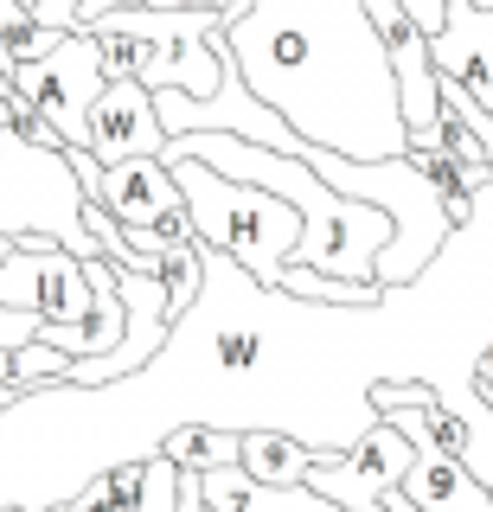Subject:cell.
Instances as JSON below:
<instances>
[{"label":"cell","mask_w":493,"mask_h":512,"mask_svg":"<svg viewBox=\"0 0 493 512\" xmlns=\"http://www.w3.org/2000/svg\"><path fill=\"white\" fill-rule=\"evenodd\" d=\"M225 52L263 109L346 160H404L397 77L365 0H250Z\"/></svg>","instance_id":"obj_1"},{"label":"cell","mask_w":493,"mask_h":512,"mask_svg":"<svg viewBox=\"0 0 493 512\" xmlns=\"http://www.w3.org/2000/svg\"><path fill=\"white\" fill-rule=\"evenodd\" d=\"M167 160H199V167L225 173V180H244V186H263L269 199L295 205L301 212V244L289 250L295 269H321V276H340V282H372V263L378 250L391 244V218L365 199H346L333 192L314 167H301L289 154H263L257 141H237V135H173Z\"/></svg>","instance_id":"obj_2"},{"label":"cell","mask_w":493,"mask_h":512,"mask_svg":"<svg viewBox=\"0 0 493 512\" xmlns=\"http://www.w3.org/2000/svg\"><path fill=\"white\" fill-rule=\"evenodd\" d=\"M173 186L186 199V218H193V237L205 250L231 256L244 276H257L263 288H282V269H289V250L301 244V212L282 199H269L263 186L225 180V173L199 167V160H167Z\"/></svg>","instance_id":"obj_3"},{"label":"cell","mask_w":493,"mask_h":512,"mask_svg":"<svg viewBox=\"0 0 493 512\" xmlns=\"http://www.w3.org/2000/svg\"><path fill=\"white\" fill-rule=\"evenodd\" d=\"M250 7V0H244ZM244 7H193V13H154V7H109L103 20L122 39H135V77L148 90H180V96H212L225 77V26Z\"/></svg>","instance_id":"obj_4"},{"label":"cell","mask_w":493,"mask_h":512,"mask_svg":"<svg viewBox=\"0 0 493 512\" xmlns=\"http://www.w3.org/2000/svg\"><path fill=\"white\" fill-rule=\"evenodd\" d=\"M26 231L65 244L84 263L103 256L97 237L84 231V192H77L71 167H65V148L45 154L0 128V237H26Z\"/></svg>","instance_id":"obj_5"},{"label":"cell","mask_w":493,"mask_h":512,"mask_svg":"<svg viewBox=\"0 0 493 512\" xmlns=\"http://www.w3.org/2000/svg\"><path fill=\"white\" fill-rule=\"evenodd\" d=\"M65 167L84 199H97L122 231H161L167 244H199L193 218H186V199L173 186V173L161 160H116V167H97L90 148H65Z\"/></svg>","instance_id":"obj_6"},{"label":"cell","mask_w":493,"mask_h":512,"mask_svg":"<svg viewBox=\"0 0 493 512\" xmlns=\"http://www.w3.org/2000/svg\"><path fill=\"white\" fill-rule=\"evenodd\" d=\"M103 84L109 77H103L97 32H58L52 52L13 71V90L52 122V135L65 141V148H90V109H97Z\"/></svg>","instance_id":"obj_7"},{"label":"cell","mask_w":493,"mask_h":512,"mask_svg":"<svg viewBox=\"0 0 493 512\" xmlns=\"http://www.w3.org/2000/svg\"><path fill=\"white\" fill-rule=\"evenodd\" d=\"M0 308L77 327V320L90 314L84 256H71L65 244H52V237H39V231L7 237V256H0Z\"/></svg>","instance_id":"obj_8"},{"label":"cell","mask_w":493,"mask_h":512,"mask_svg":"<svg viewBox=\"0 0 493 512\" xmlns=\"http://www.w3.org/2000/svg\"><path fill=\"white\" fill-rule=\"evenodd\" d=\"M90 154H97V167L167 154V128L154 116V90L141 77H109L103 84L97 109H90Z\"/></svg>","instance_id":"obj_9"},{"label":"cell","mask_w":493,"mask_h":512,"mask_svg":"<svg viewBox=\"0 0 493 512\" xmlns=\"http://www.w3.org/2000/svg\"><path fill=\"white\" fill-rule=\"evenodd\" d=\"M429 71L493 116V13L474 0H449V20L429 39Z\"/></svg>","instance_id":"obj_10"},{"label":"cell","mask_w":493,"mask_h":512,"mask_svg":"<svg viewBox=\"0 0 493 512\" xmlns=\"http://www.w3.org/2000/svg\"><path fill=\"white\" fill-rule=\"evenodd\" d=\"M385 423H397L410 442H417V461H410L404 487H397L410 512H493V493H487L468 468H461V461H449L436 442L423 436L417 410H385Z\"/></svg>","instance_id":"obj_11"},{"label":"cell","mask_w":493,"mask_h":512,"mask_svg":"<svg viewBox=\"0 0 493 512\" xmlns=\"http://www.w3.org/2000/svg\"><path fill=\"white\" fill-rule=\"evenodd\" d=\"M237 468L257 487H301L314 468V448L295 442L289 429H237Z\"/></svg>","instance_id":"obj_12"},{"label":"cell","mask_w":493,"mask_h":512,"mask_svg":"<svg viewBox=\"0 0 493 512\" xmlns=\"http://www.w3.org/2000/svg\"><path fill=\"white\" fill-rule=\"evenodd\" d=\"M161 461H173L180 474H212V468H237V429H218V423H186L161 436L154 448Z\"/></svg>","instance_id":"obj_13"},{"label":"cell","mask_w":493,"mask_h":512,"mask_svg":"<svg viewBox=\"0 0 493 512\" xmlns=\"http://www.w3.org/2000/svg\"><path fill=\"white\" fill-rule=\"evenodd\" d=\"M404 160L429 180V192H436V205H442V218H449V231H461V224L474 218V199H481V192L468 186V173H461L442 148H404Z\"/></svg>","instance_id":"obj_14"},{"label":"cell","mask_w":493,"mask_h":512,"mask_svg":"<svg viewBox=\"0 0 493 512\" xmlns=\"http://www.w3.org/2000/svg\"><path fill=\"white\" fill-rule=\"evenodd\" d=\"M141 480H148V455H141V461H116V468L97 474L77 500L39 506V512H141Z\"/></svg>","instance_id":"obj_15"},{"label":"cell","mask_w":493,"mask_h":512,"mask_svg":"<svg viewBox=\"0 0 493 512\" xmlns=\"http://www.w3.org/2000/svg\"><path fill=\"white\" fill-rule=\"evenodd\" d=\"M282 295L295 301H321V308H385V288L378 282H340V276H321V269H282Z\"/></svg>","instance_id":"obj_16"},{"label":"cell","mask_w":493,"mask_h":512,"mask_svg":"<svg viewBox=\"0 0 493 512\" xmlns=\"http://www.w3.org/2000/svg\"><path fill=\"white\" fill-rule=\"evenodd\" d=\"M71 378V359L58 346H45V340H33V346H20L13 352V384H20V391H52V384H65Z\"/></svg>","instance_id":"obj_17"},{"label":"cell","mask_w":493,"mask_h":512,"mask_svg":"<svg viewBox=\"0 0 493 512\" xmlns=\"http://www.w3.org/2000/svg\"><path fill=\"white\" fill-rule=\"evenodd\" d=\"M33 20L52 32H84L77 26V0H33Z\"/></svg>","instance_id":"obj_18"},{"label":"cell","mask_w":493,"mask_h":512,"mask_svg":"<svg viewBox=\"0 0 493 512\" xmlns=\"http://www.w3.org/2000/svg\"><path fill=\"white\" fill-rule=\"evenodd\" d=\"M397 7H404L410 20H417V32H423V39H436V32H442V20H449V0H397Z\"/></svg>","instance_id":"obj_19"},{"label":"cell","mask_w":493,"mask_h":512,"mask_svg":"<svg viewBox=\"0 0 493 512\" xmlns=\"http://www.w3.org/2000/svg\"><path fill=\"white\" fill-rule=\"evenodd\" d=\"M481 487H487V493H493V468H487V474H481Z\"/></svg>","instance_id":"obj_20"}]
</instances>
